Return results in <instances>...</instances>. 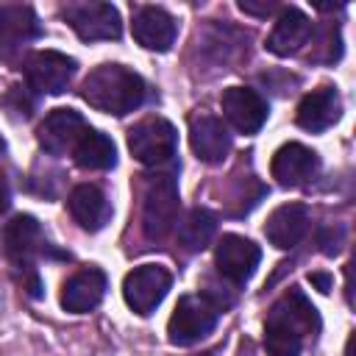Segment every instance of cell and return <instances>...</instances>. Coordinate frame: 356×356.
<instances>
[{"label":"cell","instance_id":"1","mask_svg":"<svg viewBox=\"0 0 356 356\" xmlns=\"http://www.w3.org/2000/svg\"><path fill=\"white\" fill-rule=\"evenodd\" d=\"M145 95H147L145 81L122 64H100L81 83V97L92 108L114 117H125L136 111L145 103Z\"/></svg>","mask_w":356,"mask_h":356},{"label":"cell","instance_id":"2","mask_svg":"<svg viewBox=\"0 0 356 356\" xmlns=\"http://www.w3.org/2000/svg\"><path fill=\"white\" fill-rule=\"evenodd\" d=\"M220 320V303L209 295H184L167 323V339L178 348H189L209 337Z\"/></svg>","mask_w":356,"mask_h":356},{"label":"cell","instance_id":"3","mask_svg":"<svg viewBox=\"0 0 356 356\" xmlns=\"http://www.w3.org/2000/svg\"><path fill=\"white\" fill-rule=\"evenodd\" d=\"M178 220V184L170 172L147 181L142 197V231L147 239H164Z\"/></svg>","mask_w":356,"mask_h":356},{"label":"cell","instance_id":"4","mask_svg":"<svg viewBox=\"0 0 356 356\" xmlns=\"http://www.w3.org/2000/svg\"><path fill=\"white\" fill-rule=\"evenodd\" d=\"M175 147H178V134H175V125L170 120L150 117V120L136 122L128 131V150H131V156L136 161L147 164V167L167 164L175 156Z\"/></svg>","mask_w":356,"mask_h":356},{"label":"cell","instance_id":"5","mask_svg":"<svg viewBox=\"0 0 356 356\" xmlns=\"http://www.w3.org/2000/svg\"><path fill=\"white\" fill-rule=\"evenodd\" d=\"M61 17L83 42L120 39L122 33L120 11L111 3H70L61 8Z\"/></svg>","mask_w":356,"mask_h":356},{"label":"cell","instance_id":"6","mask_svg":"<svg viewBox=\"0 0 356 356\" xmlns=\"http://www.w3.org/2000/svg\"><path fill=\"white\" fill-rule=\"evenodd\" d=\"M170 284H172V278L161 264H142L125 275L122 298H125L128 309H134L136 314L145 317V314L156 312V306L170 292Z\"/></svg>","mask_w":356,"mask_h":356},{"label":"cell","instance_id":"7","mask_svg":"<svg viewBox=\"0 0 356 356\" xmlns=\"http://www.w3.org/2000/svg\"><path fill=\"white\" fill-rule=\"evenodd\" d=\"M22 72L31 89L44 95H61L75 75V58L58 50H36L25 58Z\"/></svg>","mask_w":356,"mask_h":356},{"label":"cell","instance_id":"8","mask_svg":"<svg viewBox=\"0 0 356 356\" xmlns=\"http://www.w3.org/2000/svg\"><path fill=\"white\" fill-rule=\"evenodd\" d=\"M44 248H47V242H44V234H42V225L36 222V217L17 214L11 222H6V228H3V250L11 259L14 267L33 273V261L44 253Z\"/></svg>","mask_w":356,"mask_h":356},{"label":"cell","instance_id":"9","mask_svg":"<svg viewBox=\"0 0 356 356\" xmlns=\"http://www.w3.org/2000/svg\"><path fill=\"white\" fill-rule=\"evenodd\" d=\"M259 261H261L259 245L245 239V236H239V234H225L217 242L214 264H217V273L222 278H228L231 284H245L256 273Z\"/></svg>","mask_w":356,"mask_h":356},{"label":"cell","instance_id":"10","mask_svg":"<svg viewBox=\"0 0 356 356\" xmlns=\"http://www.w3.org/2000/svg\"><path fill=\"white\" fill-rule=\"evenodd\" d=\"M225 120L245 136L256 134L267 122V100L248 86H228L220 97Z\"/></svg>","mask_w":356,"mask_h":356},{"label":"cell","instance_id":"11","mask_svg":"<svg viewBox=\"0 0 356 356\" xmlns=\"http://www.w3.org/2000/svg\"><path fill=\"white\" fill-rule=\"evenodd\" d=\"M317 170H320L317 153L300 142L281 145L270 161V172L281 186H303L317 175Z\"/></svg>","mask_w":356,"mask_h":356},{"label":"cell","instance_id":"12","mask_svg":"<svg viewBox=\"0 0 356 356\" xmlns=\"http://www.w3.org/2000/svg\"><path fill=\"white\" fill-rule=\"evenodd\" d=\"M267 320H270V323H278V325H284V328H289V331H295L300 339L314 337V334L320 331V314H317V309L309 303V298H306L300 289L284 292V295L273 303Z\"/></svg>","mask_w":356,"mask_h":356},{"label":"cell","instance_id":"13","mask_svg":"<svg viewBox=\"0 0 356 356\" xmlns=\"http://www.w3.org/2000/svg\"><path fill=\"white\" fill-rule=\"evenodd\" d=\"M189 145L203 164H220L231 150V136L220 117L197 114L189 120Z\"/></svg>","mask_w":356,"mask_h":356},{"label":"cell","instance_id":"14","mask_svg":"<svg viewBox=\"0 0 356 356\" xmlns=\"http://www.w3.org/2000/svg\"><path fill=\"white\" fill-rule=\"evenodd\" d=\"M83 131H86V122H83V117L75 108H53L42 120L36 136H39V145L47 153L58 156V153L72 150L75 142L83 136Z\"/></svg>","mask_w":356,"mask_h":356},{"label":"cell","instance_id":"15","mask_svg":"<svg viewBox=\"0 0 356 356\" xmlns=\"http://www.w3.org/2000/svg\"><path fill=\"white\" fill-rule=\"evenodd\" d=\"M175 19L159 8V6H142L136 14H134V22H131V33L134 39L145 47V50H156V53H164L172 47L175 42Z\"/></svg>","mask_w":356,"mask_h":356},{"label":"cell","instance_id":"16","mask_svg":"<svg viewBox=\"0 0 356 356\" xmlns=\"http://www.w3.org/2000/svg\"><path fill=\"white\" fill-rule=\"evenodd\" d=\"M339 111H342V100H339V92L334 86H320L314 92H309L300 103H298V111H295V120L303 131H312V134H320L325 128H331L337 120H339Z\"/></svg>","mask_w":356,"mask_h":356},{"label":"cell","instance_id":"17","mask_svg":"<svg viewBox=\"0 0 356 356\" xmlns=\"http://www.w3.org/2000/svg\"><path fill=\"white\" fill-rule=\"evenodd\" d=\"M306 231H309V209L303 203H284L264 222V236L278 250L295 248L306 236Z\"/></svg>","mask_w":356,"mask_h":356},{"label":"cell","instance_id":"18","mask_svg":"<svg viewBox=\"0 0 356 356\" xmlns=\"http://www.w3.org/2000/svg\"><path fill=\"white\" fill-rule=\"evenodd\" d=\"M309 36H312V19L300 8L289 6V8H284L278 14V19H275V25H273V31L267 36V50L273 56L284 58V56L298 53L309 42Z\"/></svg>","mask_w":356,"mask_h":356},{"label":"cell","instance_id":"19","mask_svg":"<svg viewBox=\"0 0 356 356\" xmlns=\"http://www.w3.org/2000/svg\"><path fill=\"white\" fill-rule=\"evenodd\" d=\"M106 295V273L97 267H86L78 270L72 278H67L64 289H61V306L72 314H83L92 312Z\"/></svg>","mask_w":356,"mask_h":356},{"label":"cell","instance_id":"20","mask_svg":"<svg viewBox=\"0 0 356 356\" xmlns=\"http://www.w3.org/2000/svg\"><path fill=\"white\" fill-rule=\"evenodd\" d=\"M67 209L72 220L86 231H100L111 217V206L106 195L92 184H78L67 197Z\"/></svg>","mask_w":356,"mask_h":356},{"label":"cell","instance_id":"21","mask_svg":"<svg viewBox=\"0 0 356 356\" xmlns=\"http://www.w3.org/2000/svg\"><path fill=\"white\" fill-rule=\"evenodd\" d=\"M33 36H39V19L31 6H0V56H11Z\"/></svg>","mask_w":356,"mask_h":356},{"label":"cell","instance_id":"22","mask_svg":"<svg viewBox=\"0 0 356 356\" xmlns=\"http://www.w3.org/2000/svg\"><path fill=\"white\" fill-rule=\"evenodd\" d=\"M72 159L83 170H111L117 164V147L106 134L86 128L72 147Z\"/></svg>","mask_w":356,"mask_h":356},{"label":"cell","instance_id":"23","mask_svg":"<svg viewBox=\"0 0 356 356\" xmlns=\"http://www.w3.org/2000/svg\"><path fill=\"white\" fill-rule=\"evenodd\" d=\"M217 234V217L209 209H189L178 225V239L186 250H203Z\"/></svg>","mask_w":356,"mask_h":356},{"label":"cell","instance_id":"24","mask_svg":"<svg viewBox=\"0 0 356 356\" xmlns=\"http://www.w3.org/2000/svg\"><path fill=\"white\" fill-rule=\"evenodd\" d=\"M264 348H267L270 356H300L303 339L295 331L267 320L264 323Z\"/></svg>","mask_w":356,"mask_h":356},{"label":"cell","instance_id":"25","mask_svg":"<svg viewBox=\"0 0 356 356\" xmlns=\"http://www.w3.org/2000/svg\"><path fill=\"white\" fill-rule=\"evenodd\" d=\"M239 8H242L245 14H259V17H264V14H270V11L275 8V3H250V0H242Z\"/></svg>","mask_w":356,"mask_h":356},{"label":"cell","instance_id":"26","mask_svg":"<svg viewBox=\"0 0 356 356\" xmlns=\"http://www.w3.org/2000/svg\"><path fill=\"white\" fill-rule=\"evenodd\" d=\"M309 284L317 286V289L325 295V292L331 289V275H328V273H309Z\"/></svg>","mask_w":356,"mask_h":356},{"label":"cell","instance_id":"27","mask_svg":"<svg viewBox=\"0 0 356 356\" xmlns=\"http://www.w3.org/2000/svg\"><path fill=\"white\" fill-rule=\"evenodd\" d=\"M8 203H11V195H8V184H6V178L0 175V214L8 209Z\"/></svg>","mask_w":356,"mask_h":356},{"label":"cell","instance_id":"28","mask_svg":"<svg viewBox=\"0 0 356 356\" xmlns=\"http://www.w3.org/2000/svg\"><path fill=\"white\" fill-rule=\"evenodd\" d=\"M350 353H353V337L348 339V348H345V356H350Z\"/></svg>","mask_w":356,"mask_h":356},{"label":"cell","instance_id":"29","mask_svg":"<svg viewBox=\"0 0 356 356\" xmlns=\"http://www.w3.org/2000/svg\"><path fill=\"white\" fill-rule=\"evenodd\" d=\"M197 356H211V353H197Z\"/></svg>","mask_w":356,"mask_h":356},{"label":"cell","instance_id":"30","mask_svg":"<svg viewBox=\"0 0 356 356\" xmlns=\"http://www.w3.org/2000/svg\"><path fill=\"white\" fill-rule=\"evenodd\" d=\"M0 150H3V139H0Z\"/></svg>","mask_w":356,"mask_h":356}]
</instances>
